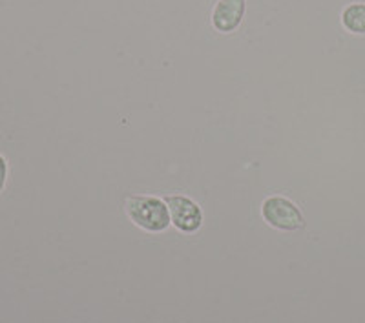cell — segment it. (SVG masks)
I'll use <instances>...</instances> for the list:
<instances>
[{
    "label": "cell",
    "instance_id": "1",
    "mask_svg": "<svg viewBox=\"0 0 365 323\" xmlns=\"http://www.w3.org/2000/svg\"><path fill=\"white\" fill-rule=\"evenodd\" d=\"M126 215L145 232H165L170 227V212L165 199L155 195H130L125 201Z\"/></svg>",
    "mask_w": 365,
    "mask_h": 323
},
{
    "label": "cell",
    "instance_id": "2",
    "mask_svg": "<svg viewBox=\"0 0 365 323\" xmlns=\"http://www.w3.org/2000/svg\"><path fill=\"white\" fill-rule=\"evenodd\" d=\"M262 215L267 225H270L276 230L283 232H294L302 230L305 227V217L302 210L292 203L291 199L283 198V195H270L263 201Z\"/></svg>",
    "mask_w": 365,
    "mask_h": 323
},
{
    "label": "cell",
    "instance_id": "3",
    "mask_svg": "<svg viewBox=\"0 0 365 323\" xmlns=\"http://www.w3.org/2000/svg\"><path fill=\"white\" fill-rule=\"evenodd\" d=\"M165 203L168 205L170 212V221L181 232H197L203 225V212L194 199L187 195H168L165 198Z\"/></svg>",
    "mask_w": 365,
    "mask_h": 323
},
{
    "label": "cell",
    "instance_id": "4",
    "mask_svg": "<svg viewBox=\"0 0 365 323\" xmlns=\"http://www.w3.org/2000/svg\"><path fill=\"white\" fill-rule=\"evenodd\" d=\"M247 0H217L212 9V26L220 34H232L243 22Z\"/></svg>",
    "mask_w": 365,
    "mask_h": 323
},
{
    "label": "cell",
    "instance_id": "5",
    "mask_svg": "<svg viewBox=\"0 0 365 323\" xmlns=\"http://www.w3.org/2000/svg\"><path fill=\"white\" fill-rule=\"evenodd\" d=\"M341 24L354 35H365V4L354 2L349 4L341 13Z\"/></svg>",
    "mask_w": 365,
    "mask_h": 323
},
{
    "label": "cell",
    "instance_id": "6",
    "mask_svg": "<svg viewBox=\"0 0 365 323\" xmlns=\"http://www.w3.org/2000/svg\"><path fill=\"white\" fill-rule=\"evenodd\" d=\"M6 178H8V163H6V159L0 155V192L4 190Z\"/></svg>",
    "mask_w": 365,
    "mask_h": 323
}]
</instances>
